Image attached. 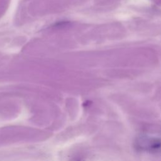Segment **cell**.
I'll use <instances>...</instances> for the list:
<instances>
[]
</instances>
